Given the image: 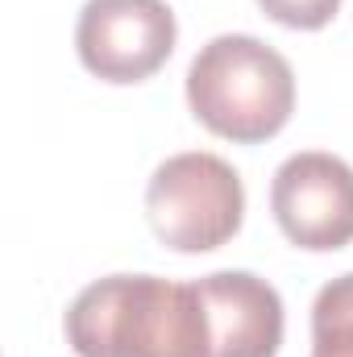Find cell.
I'll use <instances>...</instances> for the list:
<instances>
[{"label":"cell","instance_id":"cell-1","mask_svg":"<svg viewBox=\"0 0 353 357\" xmlns=\"http://www.w3.org/2000/svg\"><path fill=\"white\" fill-rule=\"evenodd\" d=\"M67 345L80 357H212L200 282L108 274L67 307Z\"/></svg>","mask_w":353,"mask_h":357},{"label":"cell","instance_id":"cell-2","mask_svg":"<svg viewBox=\"0 0 353 357\" xmlns=\"http://www.w3.org/2000/svg\"><path fill=\"white\" fill-rule=\"evenodd\" d=\"M191 116L225 142H270L295 112L291 63L254 33H220L187 67Z\"/></svg>","mask_w":353,"mask_h":357},{"label":"cell","instance_id":"cell-3","mask_svg":"<svg viewBox=\"0 0 353 357\" xmlns=\"http://www.w3.org/2000/svg\"><path fill=\"white\" fill-rule=\"evenodd\" d=\"M146 216L167 250L212 254L229 245L246 220L241 175L208 150L171 154L146 183Z\"/></svg>","mask_w":353,"mask_h":357},{"label":"cell","instance_id":"cell-4","mask_svg":"<svg viewBox=\"0 0 353 357\" xmlns=\"http://www.w3.org/2000/svg\"><path fill=\"white\" fill-rule=\"evenodd\" d=\"M175 13L167 0H88L75 25L80 63L104 84H142L175 54Z\"/></svg>","mask_w":353,"mask_h":357},{"label":"cell","instance_id":"cell-5","mask_svg":"<svg viewBox=\"0 0 353 357\" xmlns=\"http://www.w3.org/2000/svg\"><path fill=\"white\" fill-rule=\"evenodd\" d=\"M270 212L283 237L308 254H333L353 241V167L337 154H291L270 183Z\"/></svg>","mask_w":353,"mask_h":357},{"label":"cell","instance_id":"cell-6","mask_svg":"<svg viewBox=\"0 0 353 357\" xmlns=\"http://www.w3.org/2000/svg\"><path fill=\"white\" fill-rule=\"evenodd\" d=\"M212 320V357H274L283 345V299L250 270L195 278Z\"/></svg>","mask_w":353,"mask_h":357},{"label":"cell","instance_id":"cell-7","mask_svg":"<svg viewBox=\"0 0 353 357\" xmlns=\"http://www.w3.org/2000/svg\"><path fill=\"white\" fill-rule=\"evenodd\" d=\"M312 357H353V270L324 282L312 303Z\"/></svg>","mask_w":353,"mask_h":357},{"label":"cell","instance_id":"cell-8","mask_svg":"<svg viewBox=\"0 0 353 357\" xmlns=\"http://www.w3.org/2000/svg\"><path fill=\"white\" fill-rule=\"evenodd\" d=\"M258 4L270 21L287 29H324L341 13V0H258Z\"/></svg>","mask_w":353,"mask_h":357}]
</instances>
